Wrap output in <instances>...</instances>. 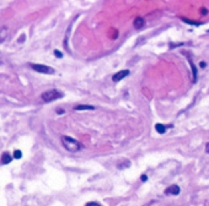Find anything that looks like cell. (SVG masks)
<instances>
[{"instance_id":"1","label":"cell","mask_w":209,"mask_h":206,"mask_svg":"<svg viewBox=\"0 0 209 206\" xmlns=\"http://www.w3.org/2000/svg\"><path fill=\"white\" fill-rule=\"evenodd\" d=\"M61 144H63V146L65 149L70 152H77L83 149V144L79 142L75 139L68 136V135H63L61 136Z\"/></svg>"},{"instance_id":"2","label":"cell","mask_w":209,"mask_h":206,"mask_svg":"<svg viewBox=\"0 0 209 206\" xmlns=\"http://www.w3.org/2000/svg\"><path fill=\"white\" fill-rule=\"evenodd\" d=\"M63 96L64 94L60 91H58V90H49V91H46L41 94V98H42L43 102L48 103V102H53L55 100H59V98H61Z\"/></svg>"},{"instance_id":"3","label":"cell","mask_w":209,"mask_h":206,"mask_svg":"<svg viewBox=\"0 0 209 206\" xmlns=\"http://www.w3.org/2000/svg\"><path fill=\"white\" fill-rule=\"evenodd\" d=\"M30 66L37 72L41 74H47V75H52L54 74V69L51 66H47V65H42V64H30Z\"/></svg>"},{"instance_id":"4","label":"cell","mask_w":209,"mask_h":206,"mask_svg":"<svg viewBox=\"0 0 209 206\" xmlns=\"http://www.w3.org/2000/svg\"><path fill=\"white\" fill-rule=\"evenodd\" d=\"M129 70H121V71H118L117 74H114L112 76V81L113 82H120L121 80H123L124 77H127L129 75Z\"/></svg>"},{"instance_id":"5","label":"cell","mask_w":209,"mask_h":206,"mask_svg":"<svg viewBox=\"0 0 209 206\" xmlns=\"http://www.w3.org/2000/svg\"><path fill=\"white\" fill-rule=\"evenodd\" d=\"M181 189H180L178 185H171V187L165 189V194L166 195H178Z\"/></svg>"},{"instance_id":"6","label":"cell","mask_w":209,"mask_h":206,"mask_svg":"<svg viewBox=\"0 0 209 206\" xmlns=\"http://www.w3.org/2000/svg\"><path fill=\"white\" fill-rule=\"evenodd\" d=\"M144 25H145V21H144V19H143V17H135L134 19V22H133L134 28L140 30V28L144 27Z\"/></svg>"},{"instance_id":"7","label":"cell","mask_w":209,"mask_h":206,"mask_svg":"<svg viewBox=\"0 0 209 206\" xmlns=\"http://www.w3.org/2000/svg\"><path fill=\"white\" fill-rule=\"evenodd\" d=\"M129 167H130V161H128V159H121L117 163L118 169H126V168H129Z\"/></svg>"},{"instance_id":"8","label":"cell","mask_w":209,"mask_h":206,"mask_svg":"<svg viewBox=\"0 0 209 206\" xmlns=\"http://www.w3.org/2000/svg\"><path fill=\"white\" fill-rule=\"evenodd\" d=\"M93 109H95V107L87 104H79L74 107V110H93Z\"/></svg>"},{"instance_id":"9","label":"cell","mask_w":209,"mask_h":206,"mask_svg":"<svg viewBox=\"0 0 209 206\" xmlns=\"http://www.w3.org/2000/svg\"><path fill=\"white\" fill-rule=\"evenodd\" d=\"M11 161H12V157L7 154V152H4V154L1 155V159H0L1 164H7V163H10Z\"/></svg>"},{"instance_id":"10","label":"cell","mask_w":209,"mask_h":206,"mask_svg":"<svg viewBox=\"0 0 209 206\" xmlns=\"http://www.w3.org/2000/svg\"><path fill=\"white\" fill-rule=\"evenodd\" d=\"M187 59H188V58H187ZM188 63H190V65H191L192 74H193V82H196L197 81V66L193 64V61H192L191 59H188Z\"/></svg>"},{"instance_id":"11","label":"cell","mask_w":209,"mask_h":206,"mask_svg":"<svg viewBox=\"0 0 209 206\" xmlns=\"http://www.w3.org/2000/svg\"><path fill=\"white\" fill-rule=\"evenodd\" d=\"M6 37H7V28L0 27V42H4Z\"/></svg>"},{"instance_id":"12","label":"cell","mask_w":209,"mask_h":206,"mask_svg":"<svg viewBox=\"0 0 209 206\" xmlns=\"http://www.w3.org/2000/svg\"><path fill=\"white\" fill-rule=\"evenodd\" d=\"M155 130H156L159 134H165V131H166V126L164 125V124H160V123H158V124L155 125Z\"/></svg>"},{"instance_id":"13","label":"cell","mask_w":209,"mask_h":206,"mask_svg":"<svg viewBox=\"0 0 209 206\" xmlns=\"http://www.w3.org/2000/svg\"><path fill=\"white\" fill-rule=\"evenodd\" d=\"M182 19V21L183 22H186V23H190V25H196V26H199L200 25V22H197V21H191V20H188V19H186V17H181Z\"/></svg>"},{"instance_id":"14","label":"cell","mask_w":209,"mask_h":206,"mask_svg":"<svg viewBox=\"0 0 209 206\" xmlns=\"http://www.w3.org/2000/svg\"><path fill=\"white\" fill-rule=\"evenodd\" d=\"M14 158H16V159H20L22 157V152L20 151V150H15L14 151V156H12Z\"/></svg>"},{"instance_id":"15","label":"cell","mask_w":209,"mask_h":206,"mask_svg":"<svg viewBox=\"0 0 209 206\" xmlns=\"http://www.w3.org/2000/svg\"><path fill=\"white\" fill-rule=\"evenodd\" d=\"M85 206H101L98 203H95V201H91V203H87Z\"/></svg>"},{"instance_id":"16","label":"cell","mask_w":209,"mask_h":206,"mask_svg":"<svg viewBox=\"0 0 209 206\" xmlns=\"http://www.w3.org/2000/svg\"><path fill=\"white\" fill-rule=\"evenodd\" d=\"M54 55H55L57 58H63V54H61L59 51H54Z\"/></svg>"},{"instance_id":"17","label":"cell","mask_w":209,"mask_h":206,"mask_svg":"<svg viewBox=\"0 0 209 206\" xmlns=\"http://www.w3.org/2000/svg\"><path fill=\"white\" fill-rule=\"evenodd\" d=\"M200 14H202V15H207L208 14V9H206V7H202V9H200Z\"/></svg>"},{"instance_id":"18","label":"cell","mask_w":209,"mask_h":206,"mask_svg":"<svg viewBox=\"0 0 209 206\" xmlns=\"http://www.w3.org/2000/svg\"><path fill=\"white\" fill-rule=\"evenodd\" d=\"M140 179H142V182H146V180H148V177H146V174H143Z\"/></svg>"},{"instance_id":"19","label":"cell","mask_w":209,"mask_h":206,"mask_svg":"<svg viewBox=\"0 0 209 206\" xmlns=\"http://www.w3.org/2000/svg\"><path fill=\"white\" fill-rule=\"evenodd\" d=\"M25 38H26V35H22L21 37H20V42H23Z\"/></svg>"},{"instance_id":"20","label":"cell","mask_w":209,"mask_h":206,"mask_svg":"<svg viewBox=\"0 0 209 206\" xmlns=\"http://www.w3.org/2000/svg\"><path fill=\"white\" fill-rule=\"evenodd\" d=\"M57 113H58V114H63L64 113V109H57Z\"/></svg>"},{"instance_id":"21","label":"cell","mask_w":209,"mask_h":206,"mask_svg":"<svg viewBox=\"0 0 209 206\" xmlns=\"http://www.w3.org/2000/svg\"><path fill=\"white\" fill-rule=\"evenodd\" d=\"M206 152H207V154H209V142L206 145Z\"/></svg>"},{"instance_id":"22","label":"cell","mask_w":209,"mask_h":206,"mask_svg":"<svg viewBox=\"0 0 209 206\" xmlns=\"http://www.w3.org/2000/svg\"><path fill=\"white\" fill-rule=\"evenodd\" d=\"M199 65H200V68H203V69L206 68V63H204V61H202V63H200Z\"/></svg>"},{"instance_id":"23","label":"cell","mask_w":209,"mask_h":206,"mask_svg":"<svg viewBox=\"0 0 209 206\" xmlns=\"http://www.w3.org/2000/svg\"><path fill=\"white\" fill-rule=\"evenodd\" d=\"M144 206H146V205H144Z\"/></svg>"},{"instance_id":"24","label":"cell","mask_w":209,"mask_h":206,"mask_svg":"<svg viewBox=\"0 0 209 206\" xmlns=\"http://www.w3.org/2000/svg\"><path fill=\"white\" fill-rule=\"evenodd\" d=\"M208 32H209V31H208Z\"/></svg>"}]
</instances>
